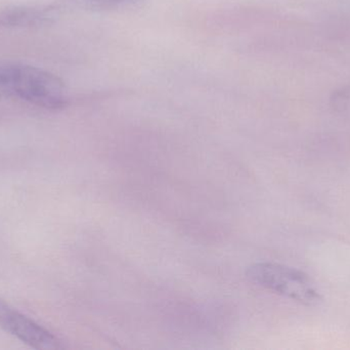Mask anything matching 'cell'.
<instances>
[{
	"mask_svg": "<svg viewBox=\"0 0 350 350\" xmlns=\"http://www.w3.org/2000/svg\"><path fill=\"white\" fill-rule=\"evenodd\" d=\"M251 283L308 306L318 305L323 298L308 275L292 267L273 262L254 263L248 267Z\"/></svg>",
	"mask_w": 350,
	"mask_h": 350,
	"instance_id": "2",
	"label": "cell"
},
{
	"mask_svg": "<svg viewBox=\"0 0 350 350\" xmlns=\"http://www.w3.org/2000/svg\"><path fill=\"white\" fill-rule=\"evenodd\" d=\"M49 18L41 8H14L0 14V24L6 27H31L42 24Z\"/></svg>",
	"mask_w": 350,
	"mask_h": 350,
	"instance_id": "4",
	"label": "cell"
},
{
	"mask_svg": "<svg viewBox=\"0 0 350 350\" xmlns=\"http://www.w3.org/2000/svg\"><path fill=\"white\" fill-rule=\"evenodd\" d=\"M0 92L41 108L67 106V90L57 76L33 66L0 64Z\"/></svg>",
	"mask_w": 350,
	"mask_h": 350,
	"instance_id": "1",
	"label": "cell"
},
{
	"mask_svg": "<svg viewBox=\"0 0 350 350\" xmlns=\"http://www.w3.org/2000/svg\"><path fill=\"white\" fill-rule=\"evenodd\" d=\"M0 327L33 349H62L61 341L53 333L12 310L2 301H0Z\"/></svg>",
	"mask_w": 350,
	"mask_h": 350,
	"instance_id": "3",
	"label": "cell"
},
{
	"mask_svg": "<svg viewBox=\"0 0 350 350\" xmlns=\"http://www.w3.org/2000/svg\"><path fill=\"white\" fill-rule=\"evenodd\" d=\"M143 0H85L86 3L96 10H120L141 3Z\"/></svg>",
	"mask_w": 350,
	"mask_h": 350,
	"instance_id": "5",
	"label": "cell"
}]
</instances>
